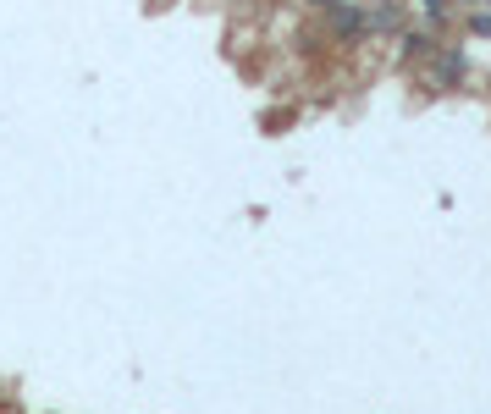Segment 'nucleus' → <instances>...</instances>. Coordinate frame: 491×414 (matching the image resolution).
<instances>
[{
	"mask_svg": "<svg viewBox=\"0 0 491 414\" xmlns=\"http://www.w3.org/2000/svg\"><path fill=\"white\" fill-rule=\"evenodd\" d=\"M431 78H437V89H458V84H464V55H458V50H437Z\"/></svg>",
	"mask_w": 491,
	"mask_h": 414,
	"instance_id": "1",
	"label": "nucleus"
},
{
	"mask_svg": "<svg viewBox=\"0 0 491 414\" xmlns=\"http://www.w3.org/2000/svg\"><path fill=\"white\" fill-rule=\"evenodd\" d=\"M315 6H337V0H315Z\"/></svg>",
	"mask_w": 491,
	"mask_h": 414,
	"instance_id": "2",
	"label": "nucleus"
},
{
	"mask_svg": "<svg viewBox=\"0 0 491 414\" xmlns=\"http://www.w3.org/2000/svg\"><path fill=\"white\" fill-rule=\"evenodd\" d=\"M480 6H491V0H480Z\"/></svg>",
	"mask_w": 491,
	"mask_h": 414,
	"instance_id": "3",
	"label": "nucleus"
}]
</instances>
